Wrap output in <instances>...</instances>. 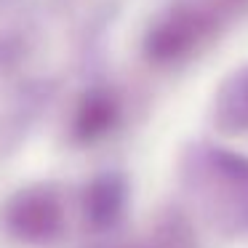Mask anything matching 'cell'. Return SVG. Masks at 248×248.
<instances>
[{
  "label": "cell",
  "mask_w": 248,
  "mask_h": 248,
  "mask_svg": "<svg viewBox=\"0 0 248 248\" xmlns=\"http://www.w3.org/2000/svg\"><path fill=\"white\" fill-rule=\"evenodd\" d=\"M182 187L219 237H248V155L219 144H192L182 155Z\"/></svg>",
  "instance_id": "6da1fadb"
},
{
  "label": "cell",
  "mask_w": 248,
  "mask_h": 248,
  "mask_svg": "<svg viewBox=\"0 0 248 248\" xmlns=\"http://www.w3.org/2000/svg\"><path fill=\"white\" fill-rule=\"evenodd\" d=\"M246 8L248 0H179L152 24L144 40L147 56L155 62L182 59Z\"/></svg>",
  "instance_id": "7a4b0ae2"
},
{
  "label": "cell",
  "mask_w": 248,
  "mask_h": 248,
  "mask_svg": "<svg viewBox=\"0 0 248 248\" xmlns=\"http://www.w3.org/2000/svg\"><path fill=\"white\" fill-rule=\"evenodd\" d=\"M6 221L16 237L27 243H48L59 235L64 214L62 203L51 189L35 187L24 189L19 198L11 200L6 211Z\"/></svg>",
  "instance_id": "3957f363"
},
{
  "label": "cell",
  "mask_w": 248,
  "mask_h": 248,
  "mask_svg": "<svg viewBox=\"0 0 248 248\" xmlns=\"http://www.w3.org/2000/svg\"><path fill=\"white\" fill-rule=\"evenodd\" d=\"M214 125L221 134H243L248 131V64L230 72L221 80L211 107Z\"/></svg>",
  "instance_id": "277c9868"
},
{
  "label": "cell",
  "mask_w": 248,
  "mask_h": 248,
  "mask_svg": "<svg viewBox=\"0 0 248 248\" xmlns=\"http://www.w3.org/2000/svg\"><path fill=\"white\" fill-rule=\"evenodd\" d=\"M125 205V182L120 176H102L86 192V216L93 227L104 230L118 221Z\"/></svg>",
  "instance_id": "5b68a950"
},
{
  "label": "cell",
  "mask_w": 248,
  "mask_h": 248,
  "mask_svg": "<svg viewBox=\"0 0 248 248\" xmlns=\"http://www.w3.org/2000/svg\"><path fill=\"white\" fill-rule=\"evenodd\" d=\"M115 115H118V107L109 96H93L86 102V107L78 115V134L83 139H93V136L104 134V131L112 125Z\"/></svg>",
  "instance_id": "8992f818"
}]
</instances>
